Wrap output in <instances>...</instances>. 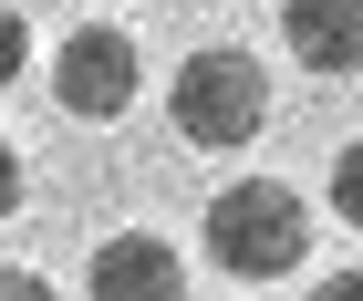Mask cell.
<instances>
[{"label":"cell","instance_id":"cell-1","mask_svg":"<svg viewBox=\"0 0 363 301\" xmlns=\"http://www.w3.org/2000/svg\"><path fill=\"white\" fill-rule=\"evenodd\" d=\"M208 260L228 280H291L311 260V208L291 177H228L208 197Z\"/></svg>","mask_w":363,"mask_h":301},{"label":"cell","instance_id":"cell-2","mask_svg":"<svg viewBox=\"0 0 363 301\" xmlns=\"http://www.w3.org/2000/svg\"><path fill=\"white\" fill-rule=\"evenodd\" d=\"M167 114H177V136H187L197 156L259 146V125H270V73H259V53H228V42L187 53L177 83H167Z\"/></svg>","mask_w":363,"mask_h":301},{"label":"cell","instance_id":"cell-3","mask_svg":"<svg viewBox=\"0 0 363 301\" xmlns=\"http://www.w3.org/2000/svg\"><path fill=\"white\" fill-rule=\"evenodd\" d=\"M135 94H145V53H135V31L84 21V31H62V42H52V104H62V114L114 125V114H135Z\"/></svg>","mask_w":363,"mask_h":301},{"label":"cell","instance_id":"cell-4","mask_svg":"<svg viewBox=\"0 0 363 301\" xmlns=\"http://www.w3.org/2000/svg\"><path fill=\"white\" fill-rule=\"evenodd\" d=\"M280 42H291L301 73H322V83L363 73V0H280Z\"/></svg>","mask_w":363,"mask_h":301},{"label":"cell","instance_id":"cell-5","mask_svg":"<svg viewBox=\"0 0 363 301\" xmlns=\"http://www.w3.org/2000/svg\"><path fill=\"white\" fill-rule=\"evenodd\" d=\"M84 280H94L104 301H135V291H145V301H167V291H187V260H177L156 229H114V239L84 260Z\"/></svg>","mask_w":363,"mask_h":301},{"label":"cell","instance_id":"cell-6","mask_svg":"<svg viewBox=\"0 0 363 301\" xmlns=\"http://www.w3.org/2000/svg\"><path fill=\"white\" fill-rule=\"evenodd\" d=\"M333 219H342V229H363V136L333 156Z\"/></svg>","mask_w":363,"mask_h":301},{"label":"cell","instance_id":"cell-7","mask_svg":"<svg viewBox=\"0 0 363 301\" xmlns=\"http://www.w3.org/2000/svg\"><path fill=\"white\" fill-rule=\"evenodd\" d=\"M21 62H31V21H21V0H0V94L21 83Z\"/></svg>","mask_w":363,"mask_h":301},{"label":"cell","instance_id":"cell-8","mask_svg":"<svg viewBox=\"0 0 363 301\" xmlns=\"http://www.w3.org/2000/svg\"><path fill=\"white\" fill-rule=\"evenodd\" d=\"M0 219H21V156L0 146Z\"/></svg>","mask_w":363,"mask_h":301},{"label":"cell","instance_id":"cell-9","mask_svg":"<svg viewBox=\"0 0 363 301\" xmlns=\"http://www.w3.org/2000/svg\"><path fill=\"white\" fill-rule=\"evenodd\" d=\"M42 291H52L42 270H0V301H42Z\"/></svg>","mask_w":363,"mask_h":301}]
</instances>
